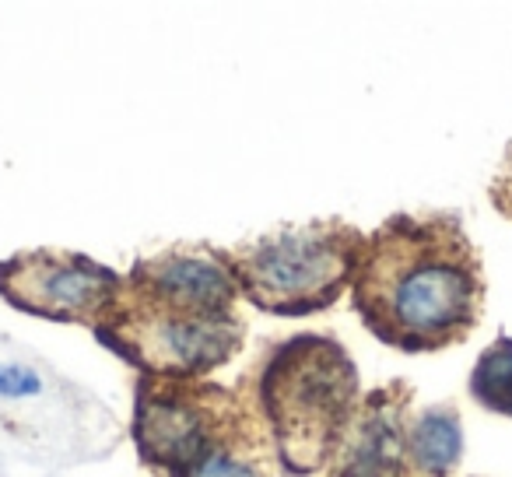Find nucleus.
<instances>
[{"label":"nucleus","mask_w":512,"mask_h":477,"mask_svg":"<svg viewBox=\"0 0 512 477\" xmlns=\"http://www.w3.org/2000/svg\"><path fill=\"white\" fill-rule=\"evenodd\" d=\"M365 232L341 218L285 225L225 250L242 299L271 316H316L355 285Z\"/></svg>","instance_id":"20e7f679"},{"label":"nucleus","mask_w":512,"mask_h":477,"mask_svg":"<svg viewBox=\"0 0 512 477\" xmlns=\"http://www.w3.org/2000/svg\"><path fill=\"white\" fill-rule=\"evenodd\" d=\"M249 383L271 428L281 474L313 477L327 470L365 397L348 348L330 334H295L267 351Z\"/></svg>","instance_id":"7ed1b4c3"},{"label":"nucleus","mask_w":512,"mask_h":477,"mask_svg":"<svg viewBox=\"0 0 512 477\" xmlns=\"http://www.w3.org/2000/svg\"><path fill=\"white\" fill-rule=\"evenodd\" d=\"M411 460L421 477H453L463 460V421L453 404H435L414 411L407 428Z\"/></svg>","instance_id":"1a4fd4ad"},{"label":"nucleus","mask_w":512,"mask_h":477,"mask_svg":"<svg viewBox=\"0 0 512 477\" xmlns=\"http://www.w3.org/2000/svg\"><path fill=\"white\" fill-rule=\"evenodd\" d=\"M414 418V386L407 379L372 386L344 432L327 477H421L407 446Z\"/></svg>","instance_id":"6e6552de"},{"label":"nucleus","mask_w":512,"mask_h":477,"mask_svg":"<svg viewBox=\"0 0 512 477\" xmlns=\"http://www.w3.org/2000/svg\"><path fill=\"white\" fill-rule=\"evenodd\" d=\"M130 435L158 477H274L278 470L249 376L232 386L137 376Z\"/></svg>","instance_id":"f03ea898"},{"label":"nucleus","mask_w":512,"mask_h":477,"mask_svg":"<svg viewBox=\"0 0 512 477\" xmlns=\"http://www.w3.org/2000/svg\"><path fill=\"white\" fill-rule=\"evenodd\" d=\"M36 393H43V376L32 369H25V365H8L0 362V397H36Z\"/></svg>","instance_id":"9b49d317"},{"label":"nucleus","mask_w":512,"mask_h":477,"mask_svg":"<svg viewBox=\"0 0 512 477\" xmlns=\"http://www.w3.org/2000/svg\"><path fill=\"white\" fill-rule=\"evenodd\" d=\"M488 299L484 264L449 211L390 214L365 235L351 306L362 327L404 355H435L477 330Z\"/></svg>","instance_id":"f257e3e1"},{"label":"nucleus","mask_w":512,"mask_h":477,"mask_svg":"<svg viewBox=\"0 0 512 477\" xmlns=\"http://www.w3.org/2000/svg\"><path fill=\"white\" fill-rule=\"evenodd\" d=\"M470 397L498 418H512V337L498 334L470 369Z\"/></svg>","instance_id":"9d476101"},{"label":"nucleus","mask_w":512,"mask_h":477,"mask_svg":"<svg viewBox=\"0 0 512 477\" xmlns=\"http://www.w3.org/2000/svg\"><path fill=\"white\" fill-rule=\"evenodd\" d=\"M92 334L106 351L134 365L137 376L207 379L242 351L246 323L239 313L162 306L120 288L116 306Z\"/></svg>","instance_id":"39448f33"},{"label":"nucleus","mask_w":512,"mask_h":477,"mask_svg":"<svg viewBox=\"0 0 512 477\" xmlns=\"http://www.w3.org/2000/svg\"><path fill=\"white\" fill-rule=\"evenodd\" d=\"M123 274L85 253L36 246L0 260V299L25 316L95 330L116 306Z\"/></svg>","instance_id":"423d86ee"},{"label":"nucleus","mask_w":512,"mask_h":477,"mask_svg":"<svg viewBox=\"0 0 512 477\" xmlns=\"http://www.w3.org/2000/svg\"><path fill=\"white\" fill-rule=\"evenodd\" d=\"M123 288L137 299L200 313H235V302L242 299L225 250L211 243H176L134 260L123 274Z\"/></svg>","instance_id":"0eeeda50"}]
</instances>
